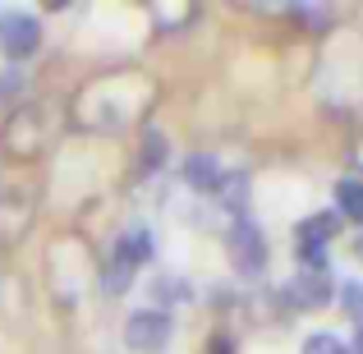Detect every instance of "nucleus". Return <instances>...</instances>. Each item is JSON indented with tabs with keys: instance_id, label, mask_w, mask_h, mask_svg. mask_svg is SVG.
Wrapping results in <instances>:
<instances>
[{
	"instance_id": "1",
	"label": "nucleus",
	"mask_w": 363,
	"mask_h": 354,
	"mask_svg": "<svg viewBox=\"0 0 363 354\" xmlns=\"http://www.w3.org/2000/svg\"><path fill=\"white\" fill-rule=\"evenodd\" d=\"M152 97H157V88H152L143 74H129V70L101 74V79H92L88 88L74 97V124L116 133V129L138 120L143 111L152 106Z\"/></svg>"
},
{
	"instance_id": "2",
	"label": "nucleus",
	"mask_w": 363,
	"mask_h": 354,
	"mask_svg": "<svg viewBox=\"0 0 363 354\" xmlns=\"http://www.w3.org/2000/svg\"><path fill=\"white\" fill-rule=\"evenodd\" d=\"M55 138V106L51 101H28V106H14L5 120V133H0V143H5L14 157H37V152H46Z\"/></svg>"
},
{
	"instance_id": "3",
	"label": "nucleus",
	"mask_w": 363,
	"mask_h": 354,
	"mask_svg": "<svg viewBox=\"0 0 363 354\" xmlns=\"http://www.w3.org/2000/svg\"><path fill=\"white\" fill-rule=\"evenodd\" d=\"M225 253H230V267L244 276V281H257V276L267 272V235L257 231L248 216H240V221L230 226V235H225Z\"/></svg>"
},
{
	"instance_id": "4",
	"label": "nucleus",
	"mask_w": 363,
	"mask_h": 354,
	"mask_svg": "<svg viewBox=\"0 0 363 354\" xmlns=\"http://www.w3.org/2000/svg\"><path fill=\"white\" fill-rule=\"evenodd\" d=\"M175 336V322L166 309H138L124 318V345L133 354H161Z\"/></svg>"
},
{
	"instance_id": "5",
	"label": "nucleus",
	"mask_w": 363,
	"mask_h": 354,
	"mask_svg": "<svg viewBox=\"0 0 363 354\" xmlns=\"http://www.w3.org/2000/svg\"><path fill=\"white\" fill-rule=\"evenodd\" d=\"M336 299V281H331V272H294L290 281L281 285V304L294 313H318L327 309V304Z\"/></svg>"
},
{
	"instance_id": "6",
	"label": "nucleus",
	"mask_w": 363,
	"mask_h": 354,
	"mask_svg": "<svg viewBox=\"0 0 363 354\" xmlns=\"http://www.w3.org/2000/svg\"><path fill=\"white\" fill-rule=\"evenodd\" d=\"M0 51L9 60H28V55L42 51V18L28 14V9H9L0 14Z\"/></svg>"
},
{
	"instance_id": "7",
	"label": "nucleus",
	"mask_w": 363,
	"mask_h": 354,
	"mask_svg": "<svg viewBox=\"0 0 363 354\" xmlns=\"http://www.w3.org/2000/svg\"><path fill=\"white\" fill-rule=\"evenodd\" d=\"M152 253H157V239H152L147 226H133V231H124L120 235V244H116V253H111V262H120L124 272H138L143 262H152Z\"/></svg>"
},
{
	"instance_id": "8",
	"label": "nucleus",
	"mask_w": 363,
	"mask_h": 354,
	"mask_svg": "<svg viewBox=\"0 0 363 354\" xmlns=\"http://www.w3.org/2000/svg\"><path fill=\"white\" fill-rule=\"evenodd\" d=\"M225 179V166L212 157V152H189L184 157V184L198 189V194H216Z\"/></svg>"
},
{
	"instance_id": "9",
	"label": "nucleus",
	"mask_w": 363,
	"mask_h": 354,
	"mask_svg": "<svg viewBox=\"0 0 363 354\" xmlns=\"http://www.w3.org/2000/svg\"><path fill=\"white\" fill-rule=\"evenodd\" d=\"M336 235H340V216L336 212H313V216H303L299 231H294L299 244H322V248H327Z\"/></svg>"
},
{
	"instance_id": "10",
	"label": "nucleus",
	"mask_w": 363,
	"mask_h": 354,
	"mask_svg": "<svg viewBox=\"0 0 363 354\" xmlns=\"http://www.w3.org/2000/svg\"><path fill=\"white\" fill-rule=\"evenodd\" d=\"M331 212L345 216V221H359V231H363V179L359 175H345L336 184V207Z\"/></svg>"
},
{
	"instance_id": "11",
	"label": "nucleus",
	"mask_w": 363,
	"mask_h": 354,
	"mask_svg": "<svg viewBox=\"0 0 363 354\" xmlns=\"http://www.w3.org/2000/svg\"><path fill=\"white\" fill-rule=\"evenodd\" d=\"M336 294H340V309H345L354 322H363V281H340Z\"/></svg>"
},
{
	"instance_id": "12",
	"label": "nucleus",
	"mask_w": 363,
	"mask_h": 354,
	"mask_svg": "<svg viewBox=\"0 0 363 354\" xmlns=\"http://www.w3.org/2000/svg\"><path fill=\"white\" fill-rule=\"evenodd\" d=\"M161 161H166V133L147 129L143 133V170H157Z\"/></svg>"
},
{
	"instance_id": "13",
	"label": "nucleus",
	"mask_w": 363,
	"mask_h": 354,
	"mask_svg": "<svg viewBox=\"0 0 363 354\" xmlns=\"http://www.w3.org/2000/svg\"><path fill=\"white\" fill-rule=\"evenodd\" d=\"M299 354H350V350H345V341L331 336V331H313V336L303 341Z\"/></svg>"
},
{
	"instance_id": "14",
	"label": "nucleus",
	"mask_w": 363,
	"mask_h": 354,
	"mask_svg": "<svg viewBox=\"0 0 363 354\" xmlns=\"http://www.w3.org/2000/svg\"><path fill=\"white\" fill-rule=\"evenodd\" d=\"M18 88H23V74H18V70H0V101L14 97Z\"/></svg>"
},
{
	"instance_id": "15",
	"label": "nucleus",
	"mask_w": 363,
	"mask_h": 354,
	"mask_svg": "<svg viewBox=\"0 0 363 354\" xmlns=\"http://www.w3.org/2000/svg\"><path fill=\"white\" fill-rule=\"evenodd\" d=\"M350 354H363V322L354 327V341H350Z\"/></svg>"
},
{
	"instance_id": "16",
	"label": "nucleus",
	"mask_w": 363,
	"mask_h": 354,
	"mask_svg": "<svg viewBox=\"0 0 363 354\" xmlns=\"http://www.w3.org/2000/svg\"><path fill=\"white\" fill-rule=\"evenodd\" d=\"M354 258H363V231L354 235Z\"/></svg>"
}]
</instances>
